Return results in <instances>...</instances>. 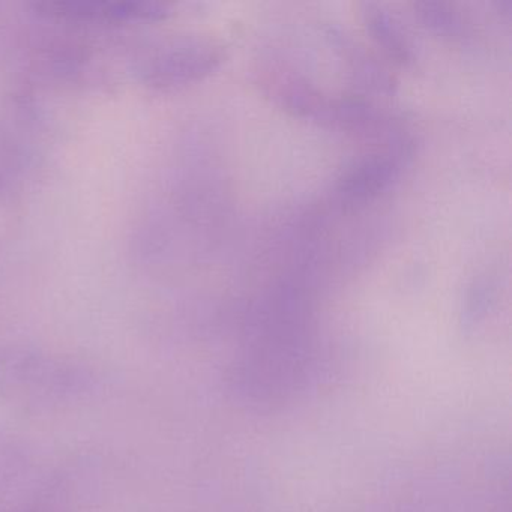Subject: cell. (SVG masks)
<instances>
[{"label": "cell", "instance_id": "cell-7", "mask_svg": "<svg viewBox=\"0 0 512 512\" xmlns=\"http://www.w3.org/2000/svg\"><path fill=\"white\" fill-rule=\"evenodd\" d=\"M416 19L434 34L446 38H463L467 34L466 19L454 5L443 2L415 4Z\"/></svg>", "mask_w": 512, "mask_h": 512}, {"label": "cell", "instance_id": "cell-3", "mask_svg": "<svg viewBox=\"0 0 512 512\" xmlns=\"http://www.w3.org/2000/svg\"><path fill=\"white\" fill-rule=\"evenodd\" d=\"M40 16L58 22L125 25L161 22L170 16V7L161 2L137 0H56L35 5Z\"/></svg>", "mask_w": 512, "mask_h": 512}, {"label": "cell", "instance_id": "cell-6", "mask_svg": "<svg viewBox=\"0 0 512 512\" xmlns=\"http://www.w3.org/2000/svg\"><path fill=\"white\" fill-rule=\"evenodd\" d=\"M361 14L371 37L392 61L400 65H412L415 62L412 38L385 5L365 2L361 5Z\"/></svg>", "mask_w": 512, "mask_h": 512}, {"label": "cell", "instance_id": "cell-1", "mask_svg": "<svg viewBox=\"0 0 512 512\" xmlns=\"http://www.w3.org/2000/svg\"><path fill=\"white\" fill-rule=\"evenodd\" d=\"M86 389V374L64 359L25 346H0V397L25 410L70 403Z\"/></svg>", "mask_w": 512, "mask_h": 512}, {"label": "cell", "instance_id": "cell-2", "mask_svg": "<svg viewBox=\"0 0 512 512\" xmlns=\"http://www.w3.org/2000/svg\"><path fill=\"white\" fill-rule=\"evenodd\" d=\"M226 50L203 37H179L149 53L140 65L143 82L155 89H175L199 82L220 68Z\"/></svg>", "mask_w": 512, "mask_h": 512}, {"label": "cell", "instance_id": "cell-5", "mask_svg": "<svg viewBox=\"0 0 512 512\" xmlns=\"http://www.w3.org/2000/svg\"><path fill=\"white\" fill-rule=\"evenodd\" d=\"M326 37L346 59L350 73L362 86L373 89V91L383 92V94L394 92L395 80L391 73L382 64H379V61L371 53H368L365 47L353 40L346 31L338 26L329 25Z\"/></svg>", "mask_w": 512, "mask_h": 512}, {"label": "cell", "instance_id": "cell-4", "mask_svg": "<svg viewBox=\"0 0 512 512\" xmlns=\"http://www.w3.org/2000/svg\"><path fill=\"white\" fill-rule=\"evenodd\" d=\"M406 145L385 152H374L353 161L337 181L338 196L343 202L358 203L373 199L388 190L400 176Z\"/></svg>", "mask_w": 512, "mask_h": 512}]
</instances>
